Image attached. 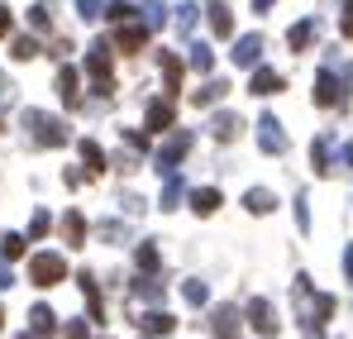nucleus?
Segmentation results:
<instances>
[{"instance_id":"1","label":"nucleus","mask_w":353,"mask_h":339,"mask_svg":"<svg viewBox=\"0 0 353 339\" xmlns=\"http://www.w3.org/2000/svg\"><path fill=\"white\" fill-rule=\"evenodd\" d=\"M349 91H353V67H344V72L320 67V72H315V91H310V101H315L320 110H349Z\"/></svg>"},{"instance_id":"2","label":"nucleus","mask_w":353,"mask_h":339,"mask_svg":"<svg viewBox=\"0 0 353 339\" xmlns=\"http://www.w3.org/2000/svg\"><path fill=\"white\" fill-rule=\"evenodd\" d=\"M24 134L39 144V148H62L67 139H72V129H67V119L48 110H24Z\"/></svg>"},{"instance_id":"3","label":"nucleus","mask_w":353,"mask_h":339,"mask_svg":"<svg viewBox=\"0 0 353 339\" xmlns=\"http://www.w3.org/2000/svg\"><path fill=\"white\" fill-rule=\"evenodd\" d=\"M115 43H110V39H96V43H91V48H86V77H91V81H96V91H101V96H110V91H115Z\"/></svg>"},{"instance_id":"4","label":"nucleus","mask_w":353,"mask_h":339,"mask_svg":"<svg viewBox=\"0 0 353 339\" xmlns=\"http://www.w3.org/2000/svg\"><path fill=\"white\" fill-rule=\"evenodd\" d=\"M191 144H196V134H191V129H168V139H163V144H158V153H153L158 177H168V172L181 168V158L191 153Z\"/></svg>"},{"instance_id":"5","label":"nucleus","mask_w":353,"mask_h":339,"mask_svg":"<svg viewBox=\"0 0 353 339\" xmlns=\"http://www.w3.org/2000/svg\"><path fill=\"white\" fill-rule=\"evenodd\" d=\"M67 278V258H62L58 249H39V253H29V282L34 287H58Z\"/></svg>"},{"instance_id":"6","label":"nucleus","mask_w":353,"mask_h":339,"mask_svg":"<svg viewBox=\"0 0 353 339\" xmlns=\"http://www.w3.org/2000/svg\"><path fill=\"white\" fill-rule=\"evenodd\" d=\"M148 39H153V24L143 19V10H139V14H129L124 24H115V48H119V53H139Z\"/></svg>"},{"instance_id":"7","label":"nucleus","mask_w":353,"mask_h":339,"mask_svg":"<svg viewBox=\"0 0 353 339\" xmlns=\"http://www.w3.org/2000/svg\"><path fill=\"white\" fill-rule=\"evenodd\" d=\"M258 148H263L268 158H282V153L292 148V139H287V129H282L277 115H258Z\"/></svg>"},{"instance_id":"8","label":"nucleus","mask_w":353,"mask_h":339,"mask_svg":"<svg viewBox=\"0 0 353 339\" xmlns=\"http://www.w3.org/2000/svg\"><path fill=\"white\" fill-rule=\"evenodd\" d=\"M243 320H248V325H253L263 339L277 335V311H272V301H263V296H253V301L243 306Z\"/></svg>"},{"instance_id":"9","label":"nucleus","mask_w":353,"mask_h":339,"mask_svg":"<svg viewBox=\"0 0 353 339\" xmlns=\"http://www.w3.org/2000/svg\"><path fill=\"white\" fill-rule=\"evenodd\" d=\"M239 330H243L239 306H215V311H210V335L215 339H239Z\"/></svg>"},{"instance_id":"10","label":"nucleus","mask_w":353,"mask_h":339,"mask_svg":"<svg viewBox=\"0 0 353 339\" xmlns=\"http://www.w3.org/2000/svg\"><path fill=\"white\" fill-rule=\"evenodd\" d=\"M230 62L234 67H258L263 62V34H239L234 48H230Z\"/></svg>"},{"instance_id":"11","label":"nucleus","mask_w":353,"mask_h":339,"mask_svg":"<svg viewBox=\"0 0 353 339\" xmlns=\"http://www.w3.org/2000/svg\"><path fill=\"white\" fill-rule=\"evenodd\" d=\"M129 296H139V301H168V282H163V273H139L134 282H129Z\"/></svg>"},{"instance_id":"12","label":"nucleus","mask_w":353,"mask_h":339,"mask_svg":"<svg viewBox=\"0 0 353 339\" xmlns=\"http://www.w3.org/2000/svg\"><path fill=\"white\" fill-rule=\"evenodd\" d=\"M172 124H176L172 101H148V110H143V129H148V134H168Z\"/></svg>"},{"instance_id":"13","label":"nucleus","mask_w":353,"mask_h":339,"mask_svg":"<svg viewBox=\"0 0 353 339\" xmlns=\"http://www.w3.org/2000/svg\"><path fill=\"white\" fill-rule=\"evenodd\" d=\"M134 320H139L143 335H153V339H163V335H172V330H176V316H168L163 306H153V311H143V316H134Z\"/></svg>"},{"instance_id":"14","label":"nucleus","mask_w":353,"mask_h":339,"mask_svg":"<svg viewBox=\"0 0 353 339\" xmlns=\"http://www.w3.org/2000/svg\"><path fill=\"white\" fill-rule=\"evenodd\" d=\"M239 129H243V119H239L234 110H215L210 115V139H215V144H234Z\"/></svg>"},{"instance_id":"15","label":"nucleus","mask_w":353,"mask_h":339,"mask_svg":"<svg viewBox=\"0 0 353 339\" xmlns=\"http://www.w3.org/2000/svg\"><path fill=\"white\" fill-rule=\"evenodd\" d=\"M315 34H320V19H315V14H305V19H296L292 29H287V48H292V53H305Z\"/></svg>"},{"instance_id":"16","label":"nucleus","mask_w":353,"mask_h":339,"mask_svg":"<svg viewBox=\"0 0 353 339\" xmlns=\"http://www.w3.org/2000/svg\"><path fill=\"white\" fill-rule=\"evenodd\" d=\"M58 96H62L67 110L81 106V72H77V67H58Z\"/></svg>"},{"instance_id":"17","label":"nucleus","mask_w":353,"mask_h":339,"mask_svg":"<svg viewBox=\"0 0 353 339\" xmlns=\"http://www.w3.org/2000/svg\"><path fill=\"white\" fill-rule=\"evenodd\" d=\"M205 14H210V34L215 39H234V14L225 0H205Z\"/></svg>"},{"instance_id":"18","label":"nucleus","mask_w":353,"mask_h":339,"mask_svg":"<svg viewBox=\"0 0 353 339\" xmlns=\"http://www.w3.org/2000/svg\"><path fill=\"white\" fill-rule=\"evenodd\" d=\"M282 86H287V81H282V72H277V67H263V62L253 67V81H248V91H253V96H272V91H282Z\"/></svg>"},{"instance_id":"19","label":"nucleus","mask_w":353,"mask_h":339,"mask_svg":"<svg viewBox=\"0 0 353 339\" xmlns=\"http://www.w3.org/2000/svg\"><path fill=\"white\" fill-rule=\"evenodd\" d=\"M225 96H230V81H220V77H210L205 86H196V91H191V106H196V110H205V106H220Z\"/></svg>"},{"instance_id":"20","label":"nucleus","mask_w":353,"mask_h":339,"mask_svg":"<svg viewBox=\"0 0 353 339\" xmlns=\"http://www.w3.org/2000/svg\"><path fill=\"white\" fill-rule=\"evenodd\" d=\"M310 168H315V177H325V172L334 168V139H330V134H315V144H310Z\"/></svg>"},{"instance_id":"21","label":"nucleus","mask_w":353,"mask_h":339,"mask_svg":"<svg viewBox=\"0 0 353 339\" xmlns=\"http://www.w3.org/2000/svg\"><path fill=\"white\" fill-rule=\"evenodd\" d=\"M243 211H248V215H272V211H277V196H272L268 186H248V191H243Z\"/></svg>"},{"instance_id":"22","label":"nucleus","mask_w":353,"mask_h":339,"mask_svg":"<svg viewBox=\"0 0 353 339\" xmlns=\"http://www.w3.org/2000/svg\"><path fill=\"white\" fill-rule=\"evenodd\" d=\"M86 215H81V211H67V215H62V239H67V249H81V244H86Z\"/></svg>"},{"instance_id":"23","label":"nucleus","mask_w":353,"mask_h":339,"mask_svg":"<svg viewBox=\"0 0 353 339\" xmlns=\"http://www.w3.org/2000/svg\"><path fill=\"white\" fill-rule=\"evenodd\" d=\"M220 201H225L220 186H196V191H191V211H196V215H215Z\"/></svg>"},{"instance_id":"24","label":"nucleus","mask_w":353,"mask_h":339,"mask_svg":"<svg viewBox=\"0 0 353 339\" xmlns=\"http://www.w3.org/2000/svg\"><path fill=\"white\" fill-rule=\"evenodd\" d=\"M29 330H34V335H53V330H58V311L43 306V301L29 306Z\"/></svg>"},{"instance_id":"25","label":"nucleus","mask_w":353,"mask_h":339,"mask_svg":"<svg viewBox=\"0 0 353 339\" xmlns=\"http://www.w3.org/2000/svg\"><path fill=\"white\" fill-rule=\"evenodd\" d=\"M181 196H191V191H186V182H181L176 172H168V177H163V196H158V206H163V211H176V206H181Z\"/></svg>"},{"instance_id":"26","label":"nucleus","mask_w":353,"mask_h":339,"mask_svg":"<svg viewBox=\"0 0 353 339\" xmlns=\"http://www.w3.org/2000/svg\"><path fill=\"white\" fill-rule=\"evenodd\" d=\"M158 72H163V91L172 96V91H181V57L176 53H163L158 57Z\"/></svg>"},{"instance_id":"27","label":"nucleus","mask_w":353,"mask_h":339,"mask_svg":"<svg viewBox=\"0 0 353 339\" xmlns=\"http://www.w3.org/2000/svg\"><path fill=\"white\" fill-rule=\"evenodd\" d=\"M134 263H139V273H163V253H158V244L143 239V244L134 249Z\"/></svg>"},{"instance_id":"28","label":"nucleus","mask_w":353,"mask_h":339,"mask_svg":"<svg viewBox=\"0 0 353 339\" xmlns=\"http://www.w3.org/2000/svg\"><path fill=\"white\" fill-rule=\"evenodd\" d=\"M29 253V234H14V229H0V258H24Z\"/></svg>"},{"instance_id":"29","label":"nucleus","mask_w":353,"mask_h":339,"mask_svg":"<svg viewBox=\"0 0 353 339\" xmlns=\"http://www.w3.org/2000/svg\"><path fill=\"white\" fill-rule=\"evenodd\" d=\"M77 148H81V163H86V177L105 172V153H101V144H96V139H81Z\"/></svg>"},{"instance_id":"30","label":"nucleus","mask_w":353,"mask_h":339,"mask_svg":"<svg viewBox=\"0 0 353 339\" xmlns=\"http://www.w3.org/2000/svg\"><path fill=\"white\" fill-rule=\"evenodd\" d=\"M181 296H186V306H210V287H205V278H186L181 282Z\"/></svg>"},{"instance_id":"31","label":"nucleus","mask_w":353,"mask_h":339,"mask_svg":"<svg viewBox=\"0 0 353 339\" xmlns=\"http://www.w3.org/2000/svg\"><path fill=\"white\" fill-rule=\"evenodd\" d=\"M77 287H81V296H86V306H91V320H101V287L91 273H77Z\"/></svg>"},{"instance_id":"32","label":"nucleus","mask_w":353,"mask_h":339,"mask_svg":"<svg viewBox=\"0 0 353 339\" xmlns=\"http://www.w3.org/2000/svg\"><path fill=\"white\" fill-rule=\"evenodd\" d=\"M10 53L19 57V62H29V57H39V39H34V34H19V39L10 43Z\"/></svg>"},{"instance_id":"33","label":"nucleus","mask_w":353,"mask_h":339,"mask_svg":"<svg viewBox=\"0 0 353 339\" xmlns=\"http://www.w3.org/2000/svg\"><path fill=\"white\" fill-rule=\"evenodd\" d=\"M186 62H191L196 72H210V67H215V53H210L205 43H191V53H186Z\"/></svg>"},{"instance_id":"34","label":"nucleus","mask_w":353,"mask_h":339,"mask_svg":"<svg viewBox=\"0 0 353 339\" xmlns=\"http://www.w3.org/2000/svg\"><path fill=\"white\" fill-rule=\"evenodd\" d=\"M105 14H110L115 24H124L129 14H139V5H129V0H110V5H105Z\"/></svg>"},{"instance_id":"35","label":"nucleus","mask_w":353,"mask_h":339,"mask_svg":"<svg viewBox=\"0 0 353 339\" xmlns=\"http://www.w3.org/2000/svg\"><path fill=\"white\" fill-rule=\"evenodd\" d=\"M48 229H53V215H48V211H34V220H29V239H43Z\"/></svg>"},{"instance_id":"36","label":"nucleus","mask_w":353,"mask_h":339,"mask_svg":"<svg viewBox=\"0 0 353 339\" xmlns=\"http://www.w3.org/2000/svg\"><path fill=\"white\" fill-rule=\"evenodd\" d=\"M29 24H34V34L53 29V14H48V5H34V10H29Z\"/></svg>"},{"instance_id":"37","label":"nucleus","mask_w":353,"mask_h":339,"mask_svg":"<svg viewBox=\"0 0 353 339\" xmlns=\"http://www.w3.org/2000/svg\"><path fill=\"white\" fill-rule=\"evenodd\" d=\"M77 14L81 19H101L105 14V0H77Z\"/></svg>"},{"instance_id":"38","label":"nucleus","mask_w":353,"mask_h":339,"mask_svg":"<svg viewBox=\"0 0 353 339\" xmlns=\"http://www.w3.org/2000/svg\"><path fill=\"white\" fill-rule=\"evenodd\" d=\"M139 10H143V19H148L153 29H163V24H168V10H163V5H139Z\"/></svg>"},{"instance_id":"39","label":"nucleus","mask_w":353,"mask_h":339,"mask_svg":"<svg viewBox=\"0 0 353 339\" xmlns=\"http://www.w3.org/2000/svg\"><path fill=\"white\" fill-rule=\"evenodd\" d=\"M196 14H201V5H176V29H191Z\"/></svg>"},{"instance_id":"40","label":"nucleus","mask_w":353,"mask_h":339,"mask_svg":"<svg viewBox=\"0 0 353 339\" xmlns=\"http://www.w3.org/2000/svg\"><path fill=\"white\" fill-rule=\"evenodd\" d=\"M296 229L310 234V206H305V196H296Z\"/></svg>"},{"instance_id":"41","label":"nucleus","mask_w":353,"mask_h":339,"mask_svg":"<svg viewBox=\"0 0 353 339\" xmlns=\"http://www.w3.org/2000/svg\"><path fill=\"white\" fill-rule=\"evenodd\" d=\"M339 34L353 39V0H344V14H339Z\"/></svg>"},{"instance_id":"42","label":"nucleus","mask_w":353,"mask_h":339,"mask_svg":"<svg viewBox=\"0 0 353 339\" xmlns=\"http://www.w3.org/2000/svg\"><path fill=\"white\" fill-rule=\"evenodd\" d=\"M67 339H91V325L86 320H67Z\"/></svg>"},{"instance_id":"43","label":"nucleus","mask_w":353,"mask_h":339,"mask_svg":"<svg viewBox=\"0 0 353 339\" xmlns=\"http://www.w3.org/2000/svg\"><path fill=\"white\" fill-rule=\"evenodd\" d=\"M10 29H14V14H10V5H0V39H10Z\"/></svg>"},{"instance_id":"44","label":"nucleus","mask_w":353,"mask_h":339,"mask_svg":"<svg viewBox=\"0 0 353 339\" xmlns=\"http://www.w3.org/2000/svg\"><path fill=\"white\" fill-rule=\"evenodd\" d=\"M5 287H14V268H10V258H0V291Z\"/></svg>"},{"instance_id":"45","label":"nucleus","mask_w":353,"mask_h":339,"mask_svg":"<svg viewBox=\"0 0 353 339\" xmlns=\"http://www.w3.org/2000/svg\"><path fill=\"white\" fill-rule=\"evenodd\" d=\"M10 96H14V81H10V77H5V72H0V106H5V101H10Z\"/></svg>"},{"instance_id":"46","label":"nucleus","mask_w":353,"mask_h":339,"mask_svg":"<svg viewBox=\"0 0 353 339\" xmlns=\"http://www.w3.org/2000/svg\"><path fill=\"white\" fill-rule=\"evenodd\" d=\"M339 163H344V168L353 172V139H349V144H344V148H339Z\"/></svg>"},{"instance_id":"47","label":"nucleus","mask_w":353,"mask_h":339,"mask_svg":"<svg viewBox=\"0 0 353 339\" xmlns=\"http://www.w3.org/2000/svg\"><path fill=\"white\" fill-rule=\"evenodd\" d=\"M344 278H349V282H353V244H349V249H344Z\"/></svg>"},{"instance_id":"48","label":"nucleus","mask_w":353,"mask_h":339,"mask_svg":"<svg viewBox=\"0 0 353 339\" xmlns=\"http://www.w3.org/2000/svg\"><path fill=\"white\" fill-rule=\"evenodd\" d=\"M272 5H277V0H253V14H268Z\"/></svg>"},{"instance_id":"49","label":"nucleus","mask_w":353,"mask_h":339,"mask_svg":"<svg viewBox=\"0 0 353 339\" xmlns=\"http://www.w3.org/2000/svg\"><path fill=\"white\" fill-rule=\"evenodd\" d=\"M14 339H39V335H34V330H24V335H14Z\"/></svg>"},{"instance_id":"50","label":"nucleus","mask_w":353,"mask_h":339,"mask_svg":"<svg viewBox=\"0 0 353 339\" xmlns=\"http://www.w3.org/2000/svg\"><path fill=\"white\" fill-rule=\"evenodd\" d=\"M0 325H5V311H0Z\"/></svg>"},{"instance_id":"51","label":"nucleus","mask_w":353,"mask_h":339,"mask_svg":"<svg viewBox=\"0 0 353 339\" xmlns=\"http://www.w3.org/2000/svg\"><path fill=\"white\" fill-rule=\"evenodd\" d=\"M148 339H153V335H148Z\"/></svg>"}]
</instances>
